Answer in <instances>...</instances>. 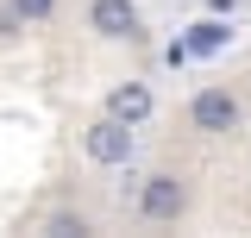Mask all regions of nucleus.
<instances>
[{"mask_svg": "<svg viewBox=\"0 0 251 238\" xmlns=\"http://www.w3.org/2000/svg\"><path fill=\"white\" fill-rule=\"evenodd\" d=\"M107 113L126 119V125H145V119H151V88H145V82H120V88L107 94Z\"/></svg>", "mask_w": 251, "mask_h": 238, "instance_id": "5", "label": "nucleus"}, {"mask_svg": "<svg viewBox=\"0 0 251 238\" xmlns=\"http://www.w3.org/2000/svg\"><path fill=\"white\" fill-rule=\"evenodd\" d=\"M44 232H57V238H82L88 226H82V213H57V219H50Z\"/></svg>", "mask_w": 251, "mask_h": 238, "instance_id": "7", "label": "nucleus"}, {"mask_svg": "<svg viewBox=\"0 0 251 238\" xmlns=\"http://www.w3.org/2000/svg\"><path fill=\"white\" fill-rule=\"evenodd\" d=\"M88 25L100 31V38H138V6H132V0H94Z\"/></svg>", "mask_w": 251, "mask_h": 238, "instance_id": "4", "label": "nucleus"}, {"mask_svg": "<svg viewBox=\"0 0 251 238\" xmlns=\"http://www.w3.org/2000/svg\"><path fill=\"white\" fill-rule=\"evenodd\" d=\"M188 113H195V125H201V132H232L245 107H239V94H232V88H201Z\"/></svg>", "mask_w": 251, "mask_h": 238, "instance_id": "2", "label": "nucleus"}, {"mask_svg": "<svg viewBox=\"0 0 251 238\" xmlns=\"http://www.w3.org/2000/svg\"><path fill=\"white\" fill-rule=\"evenodd\" d=\"M226 44H232V25H226V19H201V25H188V50H195V57H220Z\"/></svg>", "mask_w": 251, "mask_h": 238, "instance_id": "6", "label": "nucleus"}, {"mask_svg": "<svg viewBox=\"0 0 251 238\" xmlns=\"http://www.w3.org/2000/svg\"><path fill=\"white\" fill-rule=\"evenodd\" d=\"M13 13H19V19H50L57 0H13Z\"/></svg>", "mask_w": 251, "mask_h": 238, "instance_id": "8", "label": "nucleus"}, {"mask_svg": "<svg viewBox=\"0 0 251 238\" xmlns=\"http://www.w3.org/2000/svg\"><path fill=\"white\" fill-rule=\"evenodd\" d=\"M207 6H214V13H232V6H239V0H207Z\"/></svg>", "mask_w": 251, "mask_h": 238, "instance_id": "9", "label": "nucleus"}, {"mask_svg": "<svg viewBox=\"0 0 251 238\" xmlns=\"http://www.w3.org/2000/svg\"><path fill=\"white\" fill-rule=\"evenodd\" d=\"M188 207V188L176 176H145V188H138V213L145 219H182Z\"/></svg>", "mask_w": 251, "mask_h": 238, "instance_id": "1", "label": "nucleus"}, {"mask_svg": "<svg viewBox=\"0 0 251 238\" xmlns=\"http://www.w3.org/2000/svg\"><path fill=\"white\" fill-rule=\"evenodd\" d=\"M82 144H88L94 163H126V157H132V125L107 113V119H94V125H88V138H82Z\"/></svg>", "mask_w": 251, "mask_h": 238, "instance_id": "3", "label": "nucleus"}]
</instances>
